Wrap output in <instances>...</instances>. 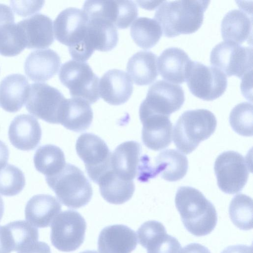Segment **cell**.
<instances>
[{
	"label": "cell",
	"instance_id": "8fae6325",
	"mask_svg": "<svg viewBox=\"0 0 253 253\" xmlns=\"http://www.w3.org/2000/svg\"><path fill=\"white\" fill-rule=\"evenodd\" d=\"M186 82L193 95L206 101L219 98L227 86V77L222 72L196 61L192 62Z\"/></svg>",
	"mask_w": 253,
	"mask_h": 253
},
{
	"label": "cell",
	"instance_id": "ac0fdd59",
	"mask_svg": "<svg viewBox=\"0 0 253 253\" xmlns=\"http://www.w3.org/2000/svg\"><path fill=\"white\" fill-rule=\"evenodd\" d=\"M133 91V83L124 71L114 69L108 71L99 82V96L107 103L120 105L126 103Z\"/></svg>",
	"mask_w": 253,
	"mask_h": 253
},
{
	"label": "cell",
	"instance_id": "74e56055",
	"mask_svg": "<svg viewBox=\"0 0 253 253\" xmlns=\"http://www.w3.org/2000/svg\"><path fill=\"white\" fill-rule=\"evenodd\" d=\"M25 185L23 172L17 167L7 164L0 169V194L13 196L19 194Z\"/></svg>",
	"mask_w": 253,
	"mask_h": 253
},
{
	"label": "cell",
	"instance_id": "4316f807",
	"mask_svg": "<svg viewBox=\"0 0 253 253\" xmlns=\"http://www.w3.org/2000/svg\"><path fill=\"white\" fill-rule=\"evenodd\" d=\"M29 84L27 78L20 74H12L0 82V106L7 112L19 110L26 102Z\"/></svg>",
	"mask_w": 253,
	"mask_h": 253
},
{
	"label": "cell",
	"instance_id": "6da1fadb",
	"mask_svg": "<svg viewBox=\"0 0 253 253\" xmlns=\"http://www.w3.org/2000/svg\"><path fill=\"white\" fill-rule=\"evenodd\" d=\"M209 0L162 1L156 11L154 19L164 35L173 38L195 33L201 27Z\"/></svg>",
	"mask_w": 253,
	"mask_h": 253
},
{
	"label": "cell",
	"instance_id": "603a6c76",
	"mask_svg": "<svg viewBox=\"0 0 253 253\" xmlns=\"http://www.w3.org/2000/svg\"><path fill=\"white\" fill-rule=\"evenodd\" d=\"M140 144L135 141L125 142L111 155V169L123 178L133 180L137 176L142 156Z\"/></svg>",
	"mask_w": 253,
	"mask_h": 253
},
{
	"label": "cell",
	"instance_id": "8992f818",
	"mask_svg": "<svg viewBox=\"0 0 253 253\" xmlns=\"http://www.w3.org/2000/svg\"><path fill=\"white\" fill-rule=\"evenodd\" d=\"M211 64L228 77L243 79L252 75L253 48L223 41L212 49Z\"/></svg>",
	"mask_w": 253,
	"mask_h": 253
},
{
	"label": "cell",
	"instance_id": "9c48e42d",
	"mask_svg": "<svg viewBox=\"0 0 253 253\" xmlns=\"http://www.w3.org/2000/svg\"><path fill=\"white\" fill-rule=\"evenodd\" d=\"M86 229V221L79 212L70 210L62 211L51 223V244L61 252L75 251L83 243Z\"/></svg>",
	"mask_w": 253,
	"mask_h": 253
},
{
	"label": "cell",
	"instance_id": "44dd1931",
	"mask_svg": "<svg viewBox=\"0 0 253 253\" xmlns=\"http://www.w3.org/2000/svg\"><path fill=\"white\" fill-rule=\"evenodd\" d=\"M42 129L38 120L28 114L17 116L12 121L8 129L10 142L16 148L29 151L39 144Z\"/></svg>",
	"mask_w": 253,
	"mask_h": 253
},
{
	"label": "cell",
	"instance_id": "d4e9b609",
	"mask_svg": "<svg viewBox=\"0 0 253 253\" xmlns=\"http://www.w3.org/2000/svg\"><path fill=\"white\" fill-rule=\"evenodd\" d=\"M21 31L8 5L0 3V54L5 56L19 54L25 48Z\"/></svg>",
	"mask_w": 253,
	"mask_h": 253
},
{
	"label": "cell",
	"instance_id": "e0dca14e",
	"mask_svg": "<svg viewBox=\"0 0 253 253\" xmlns=\"http://www.w3.org/2000/svg\"><path fill=\"white\" fill-rule=\"evenodd\" d=\"M17 24L27 48L48 47L54 41L52 21L45 15L37 13Z\"/></svg>",
	"mask_w": 253,
	"mask_h": 253
},
{
	"label": "cell",
	"instance_id": "5bb4252c",
	"mask_svg": "<svg viewBox=\"0 0 253 253\" xmlns=\"http://www.w3.org/2000/svg\"><path fill=\"white\" fill-rule=\"evenodd\" d=\"M88 21V17L83 10L76 7L65 9L54 21L55 38L69 49L77 46L84 41Z\"/></svg>",
	"mask_w": 253,
	"mask_h": 253
},
{
	"label": "cell",
	"instance_id": "60d3db41",
	"mask_svg": "<svg viewBox=\"0 0 253 253\" xmlns=\"http://www.w3.org/2000/svg\"><path fill=\"white\" fill-rule=\"evenodd\" d=\"M179 253H211L205 246L199 243H190L183 247Z\"/></svg>",
	"mask_w": 253,
	"mask_h": 253
},
{
	"label": "cell",
	"instance_id": "4dcf8cb0",
	"mask_svg": "<svg viewBox=\"0 0 253 253\" xmlns=\"http://www.w3.org/2000/svg\"><path fill=\"white\" fill-rule=\"evenodd\" d=\"M154 168L157 175L164 179L174 182L183 178L188 169L187 158L175 149H167L155 158Z\"/></svg>",
	"mask_w": 253,
	"mask_h": 253
},
{
	"label": "cell",
	"instance_id": "7bdbcfd3",
	"mask_svg": "<svg viewBox=\"0 0 253 253\" xmlns=\"http://www.w3.org/2000/svg\"><path fill=\"white\" fill-rule=\"evenodd\" d=\"M11 252L4 227L0 225V253H10Z\"/></svg>",
	"mask_w": 253,
	"mask_h": 253
},
{
	"label": "cell",
	"instance_id": "ab89813d",
	"mask_svg": "<svg viewBox=\"0 0 253 253\" xmlns=\"http://www.w3.org/2000/svg\"><path fill=\"white\" fill-rule=\"evenodd\" d=\"M17 253H51L49 246L45 242H37L18 251Z\"/></svg>",
	"mask_w": 253,
	"mask_h": 253
},
{
	"label": "cell",
	"instance_id": "277c9868",
	"mask_svg": "<svg viewBox=\"0 0 253 253\" xmlns=\"http://www.w3.org/2000/svg\"><path fill=\"white\" fill-rule=\"evenodd\" d=\"M45 180L60 202L69 208L83 207L91 199L92 186L83 172L75 165L66 164L60 172L45 177Z\"/></svg>",
	"mask_w": 253,
	"mask_h": 253
},
{
	"label": "cell",
	"instance_id": "ffe728a7",
	"mask_svg": "<svg viewBox=\"0 0 253 253\" xmlns=\"http://www.w3.org/2000/svg\"><path fill=\"white\" fill-rule=\"evenodd\" d=\"M143 125L142 140L149 149L159 151L171 142L172 124L169 117L160 115L139 116Z\"/></svg>",
	"mask_w": 253,
	"mask_h": 253
},
{
	"label": "cell",
	"instance_id": "bcb514c9",
	"mask_svg": "<svg viewBox=\"0 0 253 253\" xmlns=\"http://www.w3.org/2000/svg\"><path fill=\"white\" fill-rule=\"evenodd\" d=\"M80 253H98V252L96 251L86 250V251H83Z\"/></svg>",
	"mask_w": 253,
	"mask_h": 253
},
{
	"label": "cell",
	"instance_id": "9a60e30c",
	"mask_svg": "<svg viewBox=\"0 0 253 253\" xmlns=\"http://www.w3.org/2000/svg\"><path fill=\"white\" fill-rule=\"evenodd\" d=\"M118 41L117 30L112 23L102 18H88L84 38L81 46L86 58L89 59L95 50H111L117 45Z\"/></svg>",
	"mask_w": 253,
	"mask_h": 253
},
{
	"label": "cell",
	"instance_id": "2e32d148",
	"mask_svg": "<svg viewBox=\"0 0 253 253\" xmlns=\"http://www.w3.org/2000/svg\"><path fill=\"white\" fill-rule=\"evenodd\" d=\"M139 243L147 253H179L181 247L178 240L169 235L164 225L156 220L143 223L137 231Z\"/></svg>",
	"mask_w": 253,
	"mask_h": 253
},
{
	"label": "cell",
	"instance_id": "836d02e7",
	"mask_svg": "<svg viewBox=\"0 0 253 253\" xmlns=\"http://www.w3.org/2000/svg\"><path fill=\"white\" fill-rule=\"evenodd\" d=\"M3 227L12 252L20 251L38 241V229L25 220L11 222Z\"/></svg>",
	"mask_w": 253,
	"mask_h": 253
},
{
	"label": "cell",
	"instance_id": "d6a6232c",
	"mask_svg": "<svg viewBox=\"0 0 253 253\" xmlns=\"http://www.w3.org/2000/svg\"><path fill=\"white\" fill-rule=\"evenodd\" d=\"M34 163L37 170L45 177L57 174L66 164L62 150L52 144L40 146L34 155Z\"/></svg>",
	"mask_w": 253,
	"mask_h": 253
},
{
	"label": "cell",
	"instance_id": "f1b7e54d",
	"mask_svg": "<svg viewBox=\"0 0 253 253\" xmlns=\"http://www.w3.org/2000/svg\"><path fill=\"white\" fill-rule=\"evenodd\" d=\"M97 184L102 197L112 204L120 205L128 201L135 190L133 180L123 178L112 169L100 178Z\"/></svg>",
	"mask_w": 253,
	"mask_h": 253
},
{
	"label": "cell",
	"instance_id": "1f68e13d",
	"mask_svg": "<svg viewBox=\"0 0 253 253\" xmlns=\"http://www.w3.org/2000/svg\"><path fill=\"white\" fill-rule=\"evenodd\" d=\"M92 119L93 112L87 102L78 98L66 99L60 121L65 128L83 131L90 126Z\"/></svg>",
	"mask_w": 253,
	"mask_h": 253
},
{
	"label": "cell",
	"instance_id": "4fadbf2b",
	"mask_svg": "<svg viewBox=\"0 0 253 253\" xmlns=\"http://www.w3.org/2000/svg\"><path fill=\"white\" fill-rule=\"evenodd\" d=\"M83 11L88 18L107 20L119 29H126L138 16V9L132 0H87Z\"/></svg>",
	"mask_w": 253,
	"mask_h": 253
},
{
	"label": "cell",
	"instance_id": "ee69618b",
	"mask_svg": "<svg viewBox=\"0 0 253 253\" xmlns=\"http://www.w3.org/2000/svg\"><path fill=\"white\" fill-rule=\"evenodd\" d=\"M9 158V150L7 146L0 140V169L6 165Z\"/></svg>",
	"mask_w": 253,
	"mask_h": 253
},
{
	"label": "cell",
	"instance_id": "cb8c5ba5",
	"mask_svg": "<svg viewBox=\"0 0 253 253\" xmlns=\"http://www.w3.org/2000/svg\"><path fill=\"white\" fill-rule=\"evenodd\" d=\"M60 64V58L53 50H37L27 57L24 70L27 77L32 81L45 82L57 73Z\"/></svg>",
	"mask_w": 253,
	"mask_h": 253
},
{
	"label": "cell",
	"instance_id": "8d00e7d4",
	"mask_svg": "<svg viewBox=\"0 0 253 253\" xmlns=\"http://www.w3.org/2000/svg\"><path fill=\"white\" fill-rule=\"evenodd\" d=\"M229 123L237 133L244 136L253 135V105L247 102L240 103L231 110Z\"/></svg>",
	"mask_w": 253,
	"mask_h": 253
},
{
	"label": "cell",
	"instance_id": "d6986e66",
	"mask_svg": "<svg viewBox=\"0 0 253 253\" xmlns=\"http://www.w3.org/2000/svg\"><path fill=\"white\" fill-rule=\"evenodd\" d=\"M97 245L100 253H131L137 246V236L126 225H110L100 232Z\"/></svg>",
	"mask_w": 253,
	"mask_h": 253
},
{
	"label": "cell",
	"instance_id": "3957f363",
	"mask_svg": "<svg viewBox=\"0 0 253 253\" xmlns=\"http://www.w3.org/2000/svg\"><path fill=\"white\" fill-rule=\"evenodd\" d=\"M217 121L210 111L200 109L184 112L176 121L172 138L177 148L185 154L193 152L200 143L215 131Z\"/></svg>",
	"mask_w": 253,
	"mask_h": 253
},
{
	"label": "cell",
	"instance_id": "b9f144b4",
	"mask_svg": "<svg viewBox=\"0 0 253 253\" xmlns=\"http://www.w3.org/2000/svg\"><path fill=\"white\" fill-rule=\"evenodd\" d=\"M221 253H253L252 246L236 245L227 247Z\"/></svg>",
	"mask_w": 253,
	"mask_h": 253
},
{
	"label": "cell",
	"instance_id": "7c38bea8",
	"mask_svg": "<svg viewBox=\"0 0 253 253\" xmlns=\"http://www.w3.org/2000/svg\"><path fill=\"white\" fill-rule=\"evenodd\" d=\"M76 150L84 162L90 179L97 183L100 178L111 169L112 153L106 143L99 136L84 133L78 138Z\"/></svg>",
	"mask_w": 253,
	"mask_h": 253
},
{
	"label": "cell",
	"instance_id": "83f0119b",
	"mask_svg": "<svg viewBox=\"0 0 253 253\" xmlns=\"http://www.w3.org/2000/svg\"><path fill=\"white\" fill-rule=\"evenodd\" d=\"M253 18L242 10L234 9L224 16L221 24L222 39L238 44L252 41Z\"/></svg>",
	"mask_w": 253,
	"mask_h": 253
},
{
	"label": "cell",
	"instance_id": "30bf717a",
	"mask_svg": "<svg viewBox=\"0 0 253 253\" xmlns=\"http://www.w3.org/2000/svg\"><path fill=\"white\" fill-rule=\"evenodd\" d=\"M184 101V92L180 85L159 80L149 87L146 98L140 104L139 115L169 117L181 108Z\"/></svg>",
	"mask_w": 253,
	"mask_h": 253
},
{
	"label": "cell",
	"instance_id": "484cf974",
	"mask_svg": "<svg viewBox=\"0 0 253 253\" xmlns=\"http://www.w3.org/2000/svg\"><path fill=\"white\" fill-rule=\"evenodd\" d=\"M61 205L53 196L39 194L32 197L25 209L26 219L39 228L49 227L61 210Z\"/></svg>",
	"mask_w": 253,
	"mask_h": 253
},
{
	"label": "cell",
	"instance_id": "f6af8a7d",
	"mask_svg": "<svg viewBox=\"0 0 253 253\" xmlns=\"http://www.w3.org/2000/svg\"><path fill=\"white\" fill-rule=\"evenodd\" d=\"M4 212V203L3 200L0 196V221L1 220Z\"/></svg>",
	"mask_w": 253,
	"mask_h": 253
},
{
	"label": "cell",
	"instance_id": "5b68a950",
	"mask_svg": "<svg viewBox=\"0 0 253 253\" xmlns=\"http://www.w3.org/2000/svg\"><path fill=\"white\" fill-rule=\"evenodd\" d=\"M59 79L72 98L82 99L89 104L99 99V79L86 62L69 60L60 67Z\"/></svg>",
	"mask_w": 253,
	"mask_h": 253
},
{
	"label": "cell",
	"instance_id": "f546056e",
	"mask_svg": "<svg viewBox=\"0 0 253 253\" xmlns=\"http://www.w3.org/2000/svg\"><path fill=\"white\" fill-rule=\"evenodd\" d=\"M157 56L150 51H140L128 60L126 71L131 80L138 85L151 84L158 75Z\"/></svg>",
	"mask_w": 253,
	"mask_h": 253
},
{
	"label": "cell",
	"instance_id": "f35d334b",
	"mask_svg": "<svg viewBox=\"0 0 253 253\" xmlns=\"http://www.w3.org/2000/svg\"><path fill=\"white\" fill-rule=\"evenodd\" d=\"M44 1H10V5L18 15L26 17L38 12L42 8Z\"/></svg>",
	"mask_w": 253,
	"mask_h": 253
},
{
	"label": "cell",
	"instance_id": "7a4b0ae2",
	"mask_svg": "<svg viewBox=\"0 0 253 253\" xmlns=\"http://www.w3.org/2000/svg\"><path fill=\"white\" fill-rule=\"evenodd\" d=\"M175 204L184 227L192 235L206 236L215 227V208L199 190L190 186L180 187L175 194Z\"/></svg>",
	"mask_w": 253,
	"mask_h": 253
},
{
	"label": "cell",
	"instance_id": "d590c367",
	"mask_svg": "<svg viewBox=\"0 0 253 253\" xmlns=\"http://www.w3.org/2000/svg\"><path fill=\"white\" fill-rule=\"evenodd\" d=\"M229 214L232 223L240 229L249 230L252 229V199L243 194L235 195L230 202Z\"/></svg>",
	"mask_w": 253,
	"mask_h": 253
},
{
	"label": "cell",
	"instance_id": "7402d4cb",
	"mask_svg": "<svg viewBox=\"0 0 253 253\" xmlns=\"http://www.w3.org/2000/svg\"><path fill=\"white\" fill-rule=\"evenodd\" d=\"M192 62L183 50L169 47L159 56L157 60L158 71L167 82L182 84L186 81Z\"/></svg>",
	"mask_w": 253,
	"mask_h": 253
},
{
	"label": "cell",
	"instance_id": "52a82bcc",
	"mask_svg": "<svg viewBox=\"0 0 253 253\" xmlns=\"http://www.w3.org/2000/svg\"><path fill=\"white\" fill-rule=\"evenodd\" d=\"M66 98L57 88L45 83L30 85L25 102L27 110L48 123L58 124Z\"/></svg>",
	"mask_w": 253,
	"mask_h": 253
},
{
	"label": "cell",
	"instance_id": "ba28073f",
	"mask_svg": "<svg viewBox=\"0 0 253 253\" xmlns=\"http://www.w3.org/2000/svg\"><path fill=\"white\" fill-rule=\"evenodd\" d=\"M250 169L249 161L238 152L228 151L221 153L214 165L218 187L226 194L240 192L248 181Z\"/></svg>",
	"mask_w": 253,
	"mask_h": 253
},
{
	"label": "cell",
	"instance_id": "e575fe53",
	"mask_svg": "<svg viewBox=\"0 0 253 253\" xmlns=\"http://www.w3.org/2000/svg\"><path fill=\"white\" fill-rule=\"evenodd\" d=\"M162 34L159 24L154 19L146 17L136 19L130 28V35L135 43L145 49L155 46Z\"/></svg>",
	"mask_w": 253,
	"mask_h": 253
}]
</instances>
